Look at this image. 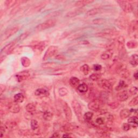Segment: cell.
<instances>
[{
  "label": "cell",
  "mask_w": 138,
  "mask_h": 138,
  "mask_svg": "<svg viewBox=\"0 0 138 138\" xmlns=\"http://www.w3.org/2000/svg\"><path fill=\"white\" fill-rule=\"evenodd\" d=\"M103 105L104 102L101 100L94 99L89 102L88 108L91 111L97 112L101 109Z\"/></svg>",
  "instance_id": "obj_1"
},
{
  "label": "cell",
  "mask_w": 138,
  "mask_h": 138,
  "mask_svg": "<svg viewBox=\"0 0 138 138\" xmlns=\"http://www.w3.org/2000/svg\"><path fill=\"white\" fill-rule=\"evenodd\" d=\"M71 104L74 112L75 115L77 116V119L80 122H81L82 118H83V116L82 115V109L79 102L76 100H73L72 101Z\"/></svg>",
  "instance_id": "obj_2"
},
{
  "label": "cell",
  "mask_w": 138,
  "mask_h": 138,
  "mask_svg": "<svg viewBox=\"0 0 138 138\" xmlns=\"http://www.w3.org/2000/svg\"><path fill=\"white\" fill-rule=\"evenodd\" d=\"M56 20L55 19H52L47 20L45 22H43L42 23L38 25L36 27L35 29H36V30L39 31L45 30L46 29H49V28H50V27L54 26L55 25V24H56Z\"/></svg>",
  "instance_id": "obj_3"
},
{
  "label": "cell",
  "mask_w": 138,
  "mask_h": 138,
  "mask_svg": "<svg viewBox=\"0 0 138 138\" xmlns=\"http://www.w3.org/2000/svg\"><path fill=\"white\" fill-rule=\"evenodd\" d=\"M58 51V47L56 46H50L49 47H48V49H47V50L46 51L44 55V57L43 58V60L44 61H45L46 60H47L48 59H49L50 58L55 56L57 54V53Z\"/></svg>",
  "instance_id": "obj_4"
},
{
  "label": "cell",
  "mask_w": 138,
  "mask_h": 138,
  "mask_svg": "<svg viewBox=\"0 0 138 138\" xmlns=\"http://www.w3.org/2000/svg\"><path fill=\"white\" fill-rule=\"evenodd\" d=\"M122 10L126 13L132 12L133 8L132 5L126 1H117Z\"/></svg>",
  "instance_id": "obj_5"
},
{
  "label": "cell",
  "mask_w": 138,
  "mask_h": 138,
  "mask_svg": "<svg viewBox=\"0 0 138 138\" xmlns=\"http://www.w3.org/2000/svg\"><path fill=\"white\" fill-rule=\"evenodd\" d=\"M61 105L62 107H63V109L65 114L66 119L67 121H70L72 119V113L70 106L68 105L67 102H66L65 101H62Z\"/></svg>",
  "instance_id": "obj_6"
},
{
  "label": "cell",
  "mask_w": 138,
  "mask_h": 138,
  "mask_svg": "<svg viewBox=\"0 0 138 138\" xmlns=\"http://www.w3.org/2000/svg\"><path fill=\"white\" fill-rule=\"evenodd\" d=\"M118 50L119 51V56L121 58L124 57L126 53V50L125 49V39L122 36H120L118 38Z\"/></svg>",
  "instance_id": "obj_7"
},
{
  "label": "cell",
  "mask_w": 138,
  "mask_h": 138,
  "mask_svg": "<svg viewBox=\"0 0 138 138\" xmlns=\"http://www.w3.org/2000/svg\"><path fill=\"white\" fill-rule=\"evenodd\" d=\"M19 30V27L18 26H13L11 27V28L9 29L8 30H6L3 36L2 37V40H4L7 39L8 38L10 37L13 34H15L16 32H18Z\"/></svg>",
  "instance_id": "obj_8"
},
{
  "label": "cell",
  "mask_w": 138,
  "mask_h": 138,
  "mask_svg": "<svg viewBox=\"0 0 138 138\" xmlns=\"http://www.w3.org/2000/svg\"><path fill=\"white\" fill-rule=\"evenodd\" d=\"M115 33H116V31H115L113 29H107L103 30L102 31L98 33H95L94 36L95 37H106L108 36H112Z\"/></svg>",
  "instance_id": "obj_9"
},
{
  "label": "cell",
  "mask_w": 138,
  "mask_h": 138,
  "mask_svg": "<svg viewBox=\"0 0 138 138\" xmlns=\"http://www.w3.org/2000/svg\"><path fill=\"white\" fill-rule=\"evenodd\" d=\"M98 84L101 88L105 89V90L108 91H112L113 86L112 84L111 83V82H110L109 80L106 79H104L101 80Z\"/></svg>",
  "instance_id": "obj_10"
},
{
  "label": "cell",
  "mask_w": 138,
  "mask_h": 138,
  "mask_svg": "<svg viewBox=\"0 0 138 138\" xmlns=\"http://www.w3.org/2000/svg\"><path fill=\"white\" fill-rule=\"evenodd\" d=\"M18 41H19V39L18 38L12 41V42H10L9 44L6 45L4 47L3 49L2 50L1 52L4 51V52L7 53H9V52H11L12 51V50L13 49V48H14L15 45L17 43Z\"/></svg>",
  "instance_id": "obj_11"
},
{
  "label": "cell",
  "mask_w": 138,
  "mask_h": 138,
  "mask_svg": "<svg viewBox=\"0 0 138 138\" xmlns=\"http://www.w3.org/2000/svg\"><path fill=\"white\" fill-rule=\"evenodd\" d=\"M30 75V72L28 71H23L18 73L16 75V78L18 82H20L28 78Z\"/></svg>",
  "instance_id": "obj_12"
},
{
  "label": "cell",
  "mask_w": 138,
  "mask_h": 138,
  "mask_svg": "<svg viewBox=\"0 0 138 138\" xmlns=\"http://www.w3.org/2000/svg\"><path fill=\"white\" fill-rule=\"evenodd\" d=\"M20 106L18 104V103H11L8 106L9 111L12 113H18L20 111Z\"/></svg>",
  "instance_id": "obj_13"
},
{
  "label": "cell",
  "mask_w": 138,
  "mask_h": 138,
  "mask_svg": "<svg viewBox=\"0 0 138 138\" xmlns=\"http://www.w3.org/2000/svg\"><path fill=\"white\" fill-rule=\"evenodd\" d=\"M129 94L128 91H122L118 94L117 98H118V99L120 101H125L129 98Z\"/></svg>",
  "instance_id": "obj_14"
},
{
  "label": "cell",
  "mask_w": 138,
  "mask_h": 138,
  "mask_svg": "<svg viewBox=\"0 0 138 138\" xmlns=\"http://www.w3.org/2000/svg\"><path fill=\"white\" fill-rule=\"evenodd\" d=\"M93 2V1H91V0H81V1H78L75 2V6L78 8H81L83 6L92 3Z\"/></svg>",
  "instance_id": "obj_15"
},
{
  "label": "cell",
  "mask_w": 138,
  "mask_h": 138,
  "mask_svg": "<svg viewBox=\"0 0 138 138\" xmlns=\"http://www.w3.org/2000/svg\"><path fill=\"white\" fill-rule=\"evenodd\" d=\"M34 94L38 96H47L49 95V92L44 88H38L34 92Z\"/></svg>",
  "instance_id": "obj_16"
},
{
  "label": "cell",
  "mask_w": 138,
  "mask_h": 138,
  "mask_svg": "<svg viewBox=\"0 0 138 138\" xmlns=\"http://www.w3.org/2000/svg\"><path fill=\"white\" fill-rule=\"evenodd\" d=\"M47 45V42L46 41H44V42H41L39 43H38L37 44L34 45L33 47L34 50H36L38 51H43L45 46Z\"/></svg>",
  "instance_id": "obj_17"
},
{
  "label": "cell",
  "mask_w": 138,
  "mask_h": 138,
  "mask_svg": "<svg viewBox=\"0 0 138 138\" xmlns=\"http://www.w3.org/2000/svg\"><path fill=\"white\" fill-rule=\"evenodd\" d=\"M137 121L138 119L137 118V116H131L128 119V123H129V125L133 127H137Z\"/></svg>",
  "instance_id": "obj_18"
},
{
  "label": "cell",
  "mask_w": 138,
  "mask_h": 138,
  "mask_svg": "<svg viewBox=\"0 0 138 138\" xmlns=\"http://www.w3.org/2000/svg\"><path fill=\"white\" fill-rule=\"evenodd\" d=\"M113 55V51L112 50H108L103 52L100 56V58L102 60H107L111 58Z\"/></svg>",
  "instance_id": "obj_19"
},
{
  "label": "cell",
  "mask_w": 138,
  "mask_h": 138,
  "mask_svg": "<svg viewBox=\"0 0 138 138\" xmlns=\"http://www.w3.org/2000/svg\"><path fill=\"white\" fill-rule=\"evenodd\" d=\"M129 63L133 66L135 67L138 64V56L136 54H132L129 58Z\"/></svg>",
  "instance_id": "obj_20"
},
{
  "label": "cell",
  "mask_w": 138,
  "mask_h": 138,
  "mask_svg": "<svg viewBox=\"0 0 138 138\" xmlns=\"http://www.w3.org/2000/svg\"><path fill=\"white\" fill-rule=\"evenodd\" d=\"M130 111L128 109L125 108L122 109L121 111L120 112V118L122 119H126L129 116L130 114Z\"/></svg>",
  "instance_id": "obj_21"
},
{
  "label": "cell",
  "mask_w": 138,
  "mask_h": 138,
  "mask_svg": "<svg viewBox=\"0 0 138 138\" xmlns=\"http://www.w3.org/2000/svg\"><path fill=\"white\" fill-rule=\"evenodd\" d=\"M25 109L27 112L32 113L36 111V106L33 103H29L25 106Z\"/></svg>",
  "instance_id": "obj_22"
},
{
  "label": "cell",
  "mask_w": 138,
  "mask_h": 138,
  "mask_svg": "<svg viewBox=\"0 0 138 138\" xmlns=\"http://www.w3.org/2000/svg\"><path fill=\"white\" fill-rule=\"evenodd\" d=\"M101 9L100 8H93L92 9H91L88 10L86 12V15L88 16H93L96 14H98V13H101Z\"/></svg>",
  "instance_id": "obj_23"
},
{
  "label": "cell",
  "mask_w": 138,
  "mask_h": 138,
  "mask_svg": "<svg viewBox=\"0 0 138 138\" xmlns=\"http://www.w3.org/2000/svg\"><path fill=\"white\" fill-rule=\"evenodd\" d=\"M137 20H133V21L130 23V25L129 26V30L130 32L134 33L137 31Z\"/></svg>",
  "instance_id": "obj_24"
},
{
  "label": "cell",
  "mask_w": 138,
  "mask_h": 138,
  "mask_svg": "<svg viewBox=\"0 0 138 138\" xmlns=\"http://www.w3.org/2000/svg\"><path fill=\"white\" fill-rule=\"evenodd\" d=\"M13 99H14L15 102L17 103H21L23 102L24 100V96L23 94L18 93L14 95V96H13Z\"/></svg>",
  "instance_id": "obj_25"
},
{
  "label": "cell",
  "mask_w": 138,
  "mask_h": 138,
  "mask_svg": "<svg viewBox=\"0 0 138 138\" xmlns=\"http://www.w3.org/2000/svg\"><path fill=\"white\" fill-rule=\"evenodd\" d=\"M77 89L79 92L81 93H86L88 91V86L86 84L82 83V84H79L77 86Z\"/></svg>",
  "instance_id": "obj_26"
},
{
  "label": "cell",
  "mask_w": 138,
  "mask_h": 138,
  "mask_svg": "<svg viewBox=\"0 0 138 138\" xmlns=\"http://www.w3.org/2000/svg\"><path fill=\"white\" fill-rule=\"evenodd\" d=\"M80 80L75 77H72L70 79V84L73 87H77L79 85Z\"/></svg>",
  "instance_id": "obj_27"
},
{
  "label": "cell",
  "mask_w": 138,
  "mask_h": 138,
  "mask_svg": "<svg viewBox=\"0 0 138 138\" xmlns=\"http://www.w3.org/2000/svg\"><path fill=\"white\" fill-rule=\"evenodd\" d=\"M20 60H21L22 65L25 67H28L31 64L30 59L26 57H23Z\"/></svg>",
  "instance_id": "obj_28"
},
{
  "label": "cell",
  "mask_w": 138,
  "mask_h": 138,
  "mask_svg": "<svg viewBox=\"0 0 138 138\" xmlns=\"http://www.w3.org/2000/svg\"><path fill=\"white\" fill-rule=\"evenodd\" d=\"M53 117L52 113L48 111H46L43 113V118L46 121H50L52 120Z\"/></svg>",
  "instance_id": "obj_29"
},
{
  "label": "cell",
  "mask_w": 138,
  "mask_h": 138,
  "mask_svg": "<svg viewBox=\"0 0 138 138\" xmlns=\"http://www.w3.org/2000/svg\"><path fill=\"white\" fill-rule=\"evenodd\" d=\"M126 87H127V85L126 83V82L125 81L121 80H120L118 85L116 87L115 89H116V91H119L122 90V89L126 88Z\"/></svg>",
  "instance_id": "obj_30"
},
{
  "label": "cell",
  "mask_w": 138,
  "mask_h": 138,
  "mask_svg": "<svg viewBox=\"0 0 138 138\" xmlns=\"http://www.w3.org/2000/svg\"><path fill=\"white\" fill-rule=\"evenodd\" d=\"M42 66L44 68H61V66H59L58 64L54 63H47L44 64H43Z\"/></svg>",
  "instance_id": "obj_31"
},
{
  "label": "cell",
  "mask_w": 138,
  "mask_h": 138,
  "mask_svg": "<svg viewBox=\"0 0 138 138\" xmlns=\"http://www.w3.org/2000/svg\"><path fill=\"white\" fill-rule=\"evenodd\" d=\"M80 71L84 75H87L89 72V67L87 64H84L80 67Z\"/></svg>",
  "instance_id": "obj_32"
},
{
  "label": "cell",
  "mask_w": 138,
  "mask_h": 138,
  "mask_svg": "<svg viewBox=\"0 0 138 138\" xmlns=\"http://www.w3.org/2000/svg\"><path fill=\"white\" fill-rule=\"evenodd\" d=\"M93 113L92 112H87L85 113L83 116V119L85 121H89L92 119Z\"/></svg>",
  "instance_id": "obj_33"
},
{
  "label": "cell",
  "mask_w": 138,
  "mask_h": 138,
  "mask_svg": "<svg viewBox=\"0 0 138 138\" xmlns=\"http://www.w3.org/2000/svg\"><path fill=\"white\" fill-rule=\"evenodd\" d=\"M126 45L129 49H134V48H136L137 47V43L136 41L132 40L128 41V42L127 43Z\"/></svg>",
  "instance_id": "obj_34"
},
{
  "label": "cell",
  "mask_w": 138,
  "mask_h": 138,
  "mask_svg": "<svg viewBox=\"0 0 138 138\" xmlns=\"http://www.w3.org/2000/svg\"><path fill=\"white\" fill-rule=\"evenodd\" d=\"M81 12V11H80V9H78L77 10H75L73 11H71L70 12H68L67 14L66 15L67 17H74L75 16H77Z\"/></svg>",
  "instance_id": "obj_35"
},
{
  "label": "cell",
  "mask_w": 138,
  "mask_h": 138,
  "mask_svg": "<svg viewBox=\"0 0 138 138\" xmlns=\"http://www.w3.org/2000/svg\"><path fill=\"white\" fill-rule=\"evenodd\" d=\"M100 77H101V74L99 73H94L89 76L90 79L93 81L98 80L100 78Z\"/></svg>",
  "instance_id": "obj_36"
},
{
  "label": "cell",
  "mask_w": 138,
  "mask_h": 138,
  "mask_svg": "<svg viewBox=\"0 0 138 138\" xmlns=\"http://www.w3.org/2000/svg\"><path fill=\"white\" fill-rule=\"evenodd\" d=\"M137 104H138V97L137 96H136L135 97L133 98L132 100H131L130 102H129L128 105L130 107H134L136 106L137 105Z\"/></svg>",
  "instance_id": "obj_37"
},
{
  "label": "cell",
  "mask_w": 138,
  "mask_h": 138,
  "mask_svg": "<svg viewBox=\"0 0 138 138\" xmlns=\"http://www.w3.org/2000/svg\"><path fill=\"white\" fill-rule=\"evenodd\" d=\"M59 94L60 96H64L66 95L68 93V91L67 90V89L65 87H61L59 89L58 91Z\"/></svg>",
  "instance_id": "obj_38"
},
{
  "label": "cell",
  "mask_w": 138,
  "mask_h": 138,
  "mask_svg": "<svg viewBox=\"0 0 138 138\" xmlns=\"http://www.w3.org/2000/svg\"><path fill=\"white\" fill-rule=\"evenodd\" d=\"M106 22L105 19L104 18H97V19H95L92 20V22L94 24H96V25H101L104 23Z\"/></svg>",
  "instance_id": "obj_39"
},
{
  "label": "cell",
  "mask_w": 138,
  "mask_h": 138,
  "mask_svg": "<svg viewBox=\"0 0 138 138\" xmlns=\"http://www.w3.org/2000/svg\"><path fill=\"white\" fill-rule=\"evenodd\" d=\"M31 127L32 130H36L38 128V121L35 120L33 119L31 121Z\"/></svg>",
  "instance_id": "obj_40"
},
{
  "label": "cell",
  "mask_w": 138,
  "mask_h": 138,
  "mask_svg": "<svg viewBox=\"0 0 138 138\" xmlns=\"http://www.w3.org/2000/svg\"><path fill=\"white\" fill-rule=\"evenodd\" d=\"M137 88L136 87H135V86L131 87L128 90L129 94L131 95L136 94L137 93Z\"/></svg>",
  "instance_id": "obj_41"
},
{
  "label": "cell",
  "mask_w": 138,
  "mask_h": 138,
  "mask_svg": "<svg viewBox=\"0 0 138 138\" xmlns=\"http://www.w3.org/2000/svg\"><path fill=\"white\" fill-rule=\"evenodd\" d=\"M75 126L74 125H72L71 124H67V125H65L64 127V130L66 131H70L71 130H73V129H74Z\"/></svg>",
  "instance_id": "obj_42"
},
{
  "label": "cell",
  "mask_w": 138,
  "mask_h": 138,
  "mask_svg": "<svg viewBox=\"0 0 138 138\" xmlns=\"http://www.w3.org/2000/svg\"><path fill=\"white\" fill-rule=\"evenodd\" d=\"M17 2V1H6L5 2V5L7 6L8 8L11 7L12 6H13L14 4H15V3Z\"/></svg>",
  "instance_id": "obj_43"
},
{
  "label": "cell",
  "mask_w": 138,
  "mask_h": 138,
  "mask_svg": "<svg viewBox=\"0 0 138 138\" xmlns=\"http://www.w3.org/2000/svg\"><path fill=\"white\" fill-rule=\"evenodd\" d=\"M95 122L98 125H102L104 123V118H102V117H99V118H98L95 120Z\"/></svg>",
  "instance_id": "obj_44"
},
{
  "label": "cell",
  "mask_w": 138,
  "mask_h": 138,
  "mask_svg": "<svg viewBox=\"0 0 138 138\" xmlns=\"http://www.w3.org/2000/svg\"><path fill=\"white\" fill-rule=\"evenodd\" d=\"M109 106L112 109H115L118 107V106H119V104L117 102H113L110 103L109 104Z\"/></svg>",
  "instance_id": "obj_45"
},
{
  "label": "cell",
  "mask_w": 138,
  "mask_h": 138,
  "mask_svg": "<svg viewBox=\"0 0 138 138\" xmlns=\"http://www.w3.org/2000/svg\"><path fill=\"white\" fill-rule=\"evenodd\" d=\"M29 34V32H24V33L22 34L21 35H20L18 37L19 40H22L24 39L25 38H26L27 36H28Z\"/></svg>",
  "instance_id": "obj_46"
},
{
  "label": "cell",
  "mask_w": 138,
  "mask_h": 138,
  "mask_svg": "<svg viewBox=\"0 0 138 138\" xmlns=\"http://www.w3.org/2000/svg\"><path fill=\"white\" fill-rule=\"evenodd\" d=\"M130 126L128 123H125L122 125V129L123 130L128 131L130 129Z\"/></svg>",
  "instance_id": "obj_47"
},
{
  "label": "cell",
  "mask_w": 138,
  "mask_h": 138,
  "mask_svg": "<svg viewBox=\"0 0 138 138\" xmlns=\"http://www.w3.org/2000/svg\"><path fill=\"white\" fill-rule=\"evenodd\" d=\"M102 68V66L100 64H94L93 65V69L95 71H100Z\"/></svg>",
  "instance_id": "obj_48"
},
{
  "label": "cell",
  "mask_w": 138,
  "mask_h": 138,
  "mask_svg": "<svg viewBox=\"0 0 138 138\" xmlns=\"http://www.w3.org/2000/svg\"><path fill=\"white\" fill-rule=\"evenodd\" d=\"M6 129V126H3V125H1V128H0V132H1V137L3 136V135L4 134L5 132V130Z\"/></svg>",
  "instance_id": "obj_49"
},
{
  "label": "cell",
  "mask_w": 138,
  "mask_h": 138,
  "mask_svg": "<svg viewBox=\"0 0 138 138\" xmlns=\"http://www.w3.org/2000/svg\"><path fill=\"white\" fill-rule=\"evenodd\" d=\"M56 59L61 60H63L65 59V57L64 56H63V55L59 54V55H57V56L56 57Z\"/></svg>",
  "instance_id": "obj_50"
},
{
  "label": "cell",
  "mask_w": 138,
  "mask_h": 138,
  "mask_svg": "<svg viewBox=\"0 0 138 138\" xmlns=\"http://www.w3.org/2000/svg\"><path fill=\"white\" fill-rule=\"evenodd\" d=\"M0 89H1V94H2V93L4 91L5 89V86L3 85H1V86H0Z\"/></svg>",
  "instance_id": "obj_51"
},
{
  "label": "cell",
  "mask_w": 138,
  "mask_h": 138,
  "mask_svg": "<svg viewBox=\"0 0 138 138\" xmlns=\"http://www.w3.org/2000/svg\"><path fill=\"white\" fill-rule=\"evenodd\" d=\"M60 136H59V134L58 132H55L53 134V135H52V137H59Z\"/></svg>",
  "instance_id": "obj_52"
},
{
  "label": "cell",
  "mask_w": 138,
  "mask_h": 138,
  "mask_svg": "<svg viewBox=\"0 0 138 138\" xmlns=\"http://www.w3.org/2000/svg\"><path fill=\"white\" fill-rule=\"evenodd\" d=\"M133 77H134V79H135V80H137V79L138 77H137V71L135 72L134 73Z\"/></svg>",
  "instance_id": "obj_53"
}]
</instances>
